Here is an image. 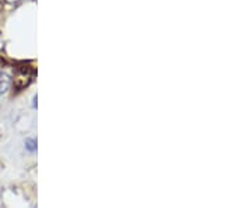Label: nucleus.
<instances>
[{
  "mask_svg": "<svg viewBox=\"0 0 252 208\" xmlns=\"http://www.w3.org/2000/svg\"><path fill=\"white\" fill-rule=\"evenodd\" d=\"M26 147H27L28 151H31V153H34L36 150V141L35 140H27V143H26Z\"/></svg>",
  "mask_w": 252,
  "mask_h": 208,
  "instance_id": "f03ea898",
  "label": "nucleus"
},
{
  "mask_svg": "<svg viewBox=\"0 0 252 208\" xmlns=\"http://www.w3.org/2000/svg\"><path fill=\"white\" fill-rule=\"evenodd\" d=\"M9 84L10 81L9 78H7V76L3 72H0V95L6 92V90L9 88Z\"/></svg>",
  "mask_w": 252,
  "mask_h": 208,
  "instance_id": "f257e3e1",
  "label": "nucleus"
}]
</instances>
